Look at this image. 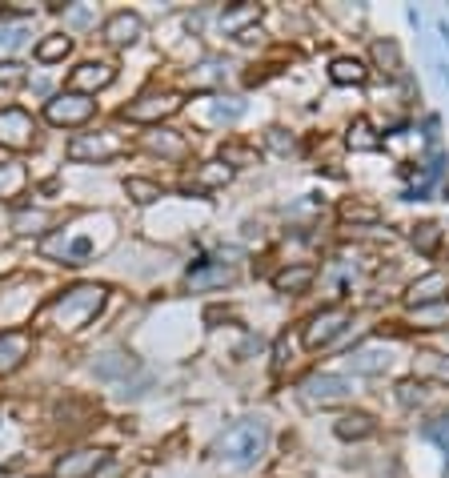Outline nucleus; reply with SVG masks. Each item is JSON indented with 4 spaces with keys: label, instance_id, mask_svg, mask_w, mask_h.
I'll list each match as a JSON object with an SVG mask.
<instances>
[{
    "label": "nucleus",
    "instance_id": "nucleus-33",
    "mask_svg": "<svg viewBox=\"0 0 449 478\" xmlns=\"http://www.w3.org/2000/svg\"><path fill=\"white\" fill-rule=\"evenodd\" d=\"M341 218H346V221H377V209H365V205L346 201V205H341Z\"/></svg>",
    "mask_w": 449,
    "mask_h": 478
},
{
    "label": "nucleus",
    "instance_id": "nucleus-15",
    "mask_svg": "<svg viewBox=\"0 0 449 478\" xmlns=\"http://www.w3.org/2000/svg\"><path fill=\"white\" fill-rule=\"evenodd\" d=\"M449 297V274H425V278H417L414 286H409V294H406V302L409 305H438V302H445Z\"/></svg>",
    "mask_w": 449,
    "mask_h": 478
},
{
    "label": "nucleus",
    "instance_id": "nucleus-36",
    "mask_svg": "<svg viewBox=\"0 0 449 478\" xmlns=\"http://www.w3.org/2000/svg\"><path fill=\"white\" fill-rule=\"evenodd\" d=\"M65 17H69V25H88V20H93V12L88 9H69V4H65Z\"/></svg>",
    "mask_w": 449,
    "mask_h": 478
},
{
    "label": "nucleus",
    "instance_id": "nucleus-37",
    "mask_svg": "<svg viewBox=\"0 0 449 478\" xmlns=\"http://www.w3.org/2000/svg\"><path fill=\"white\" fill-rule=\"evenodd\" d=\"M28 12H33L28 4H12V9H4V17H28Z\"/></svg>",
    "mask_w": 449,
    "mask_h": 478
},
{
    "label": "nucleus",
    "instance_id": "nucleus-20",
    "mask_svg": "<svg viewBox=\"0 0 449 478\" xmlns=\"http://www.w3.org/2000/svg\"><path fill=\"white\" fill-rule=\"evenodd\" d=\"M313 278H317L313 266H289V270H281L273 278V289L277 294H305V289L313 286Z\"/></svg>",
    "mask_w": 449,
    "mask_h": 478
},
{
    "label": "nucleus",
    "instance_id": "nucleus-26",
    "mask_svg": "<svg viewBox=\"0 0 449 478\" xmlns=\"http://www.w3.org/2000/svg\"><path fill=\"white\" fill-rule=\"evenodd\" d=\"M145 145L161 157H185V137H177L173 129H156L145 137Z\"/></svg>",
    "mask_w": 449,
    "mask_h": 478
},
{
    "label": "nucleus",
    "instance_id": "nucleus-16",
    "mask_svg": "<svg viewBox=\"0 0 449 478\" xmlns=\"http://www.w3.org/2000/svg\"><path fill=\"white\" fill-rule=\"evenodd\" d=\"M141 36H145V20L137 17V12H112L109 20H104V41L109 44H137Z\"/></svg>",
    "mask_w": 449,
    "mask_h": 478
},
{
    "label": "nucleus",
    "instance_id": "nucleus-11",
    "mask_svg": "<svg viewBox=\"0 0 449 478\" xmlns=\"http://www.w3.org/2000/svg\"><path fill=\"white\" fill-rule=\"evenodd\" d=\"M28 354H33V334H25V330H4L0 334V378L17 374Z\"/></svg>",
    "mask_w": 449,
    "mask_h": 478
},
{
    "label": "nucleus",
    "instance_id": "nucleus-27",
    "mask_svg": "<svg viewBox=\"0 0 449 478\" xmlns=\"http://www.w3.org/2000/svg\"><path fill=\"white\" fill-rule=\"evenodd\" d=\"M125 193H129L137 205H153V201L164 197L161 185H156V181H145V177H129V181H125Z\"/></svg>",
    "mask_w": 449,
    "mask_h": 478
},
{
    "label": "nucleus",
    "instance_id": "nucleus-34",
    "mask_svg": "<svg viewBox=\"0 0 449 478\" xmlns=\"http://www.w3.org/2000/svg\"><path fill=\"white\" fill-rule=\"evenodd\" d=\"M398 398H401V406H414V402H422L425 398V390H422V382H401L398 386Z\"/></svg>",
    "mask_w": 449,
    "mask_h": 478
},
{
    "label": "nucleus",
    "instance_id": "nucleus-14",
    "mask_svg": "<svg viewBox=\"0 0 449 478\" xmlns=\"http://www.w3.org/2000/svg\"><path fill=\"white\" fill-rule=\"evenodd\" d=\"M137 370H141V362L129 350H104L93 362V374L101 378V382H117V378H129V374H137Z\"/></svg>",
    "mask_w": 449,
    "mask_h": 478
},
{
    "label": "nucleus",
    "instance_id": "nucleus-31",
    "mask_svg": "<svg viewBox=\"0 0 449 478\" xmlns=\"http://www.w3.org/2000/svg\"><path fill=\"white\" fill-rule=\"evenodd\" d=\"M25 81H28V73L20 61H0V85L4 89H17V85H25Z\"/></svg>",
    "mask_w": 449,
    "mask_h": 478
},
{
    "label": "nucleus",
    "instance_id": "nucleus-24",
    "mask_svg": "<svg viewBox=\"0 0 449 478\" xmlns=\"http://www.w3.org/2000/svg\"><path fill=\"white\" fill-rule=\"evenodd\" d=\"M414 370H417V382H422V378H433V382L449 386V358L445 354H417Z\"/></svg>",
    "mask_w": 449,
    "mask_h": 478
},
{
    "label": "nucleus",
    "instance_id": "nucleus-3",
    "mask_svg": "<svg viewBox=\"0 0 449 478\" xmlns=\"http://www.w3.org/2000/svg\"><path fill=\"white\" fill-rule=\"evenodd\" d=\"M265 446H269L265 418H241V422H233V427L217 438L213 454L221 462H229V466H253V462L265 454Z\"/></svg>",
    "mask_w": 449,
    "mask_h": 478
},
{
    "label": "nucleus",
    "instance_id": "nucleus-2",
    "mask_svg": "<svg viewBox=\"0 0 449 478\" xmlns=\"http://www.w3.org/2000/svg\"><path fill=\"white\" fill-rule=\"evenodd\" d=\"M104 294H109V289L96 286V281L65 289V294H57L52 302H44L41 310H36V326H52V330L77 334L80 326H88L96 313L104 310Z\"/></svg>",
    "mask_w": 449,
    "mask_h": 478
},
{
    "label": "nucleus",
    "instance_id": "nucleus-7",
    "mask_svg": "<svg viewBox=\"0 0 449 478\" xmlns=\"http://www.w3.org/2000/svg\"><path fill=\"white\" fill-rule=\"evenodd\" d=\"M93 113H96V101L77 96V93H57L44 104V117L52 125H85V121H93Z\"/></svg>",
    "mask_w": 449,
    "mask_h": 478
},
{
    "label": "nucleus",
    "instance_id": "nucleus-30",
    "mask_svg": "<svg viewBox=\"0 0 449 478\" xmlns=\"http://www.w3.org/2000/svg\"><path fill=\"white\" fill-rule=\"evenodd\" d=\"M438 242H441V229L433 226V221H425V226L414 229V245H417L422 253H433V250H438Z\"/></svg>",
    "mask_w": 449,
    "mask_h": 478
},
{
    "label": "nucleus",
    "instance_id": "nucleus-8",
    "mask_svg": "<svg viewBox=\"0 0 449 478\" xmlns=\"http://www.w3.org/2000/svg\"><path fill=\"white\" fill-rule=\"evenodd\" d=\"M349 326V310H321L309 318V326H305V346L317 350V346H329V342H337L341 334H346Z\"/></svg>",
    "mask_w": 449,
    "mask_h": 478
},
{
    "label": "nucleus",
    "instance_id": "nucleus-28",
    "mask_svg": "<svg viewBox=\"0 0 449 478\" xmlns=\"http://www.w3.org/2000/svg\"><path fill=\"white\" fill-rule=\"evenodd\" d=\"M49 213H44V209H20L17 218H12V229H17V234H44V229H49Z\"/></svg>",
    "mask_w": 449,
    "mask_h": 478
},
{
    "label": "nucleus",
    "instance_id": "nucleus-5",
    "mask_svg": "<svg viewBox=\"0 0 449 478\" xmlns=\"http://www.w3.org/2000/svg\"><path fill=\"white\" fill-rule=\"evenodd\" d=\"M125 141L117 133H77L69 141V157L72 161H112V157L125 153Z\"/></svg>",
    "mask_w": 449,
    "mask_h": 478
},
{
    "label": "nucleus",
    "instance_id": "nucleus-6",
    "mask_svg": "<svg viewBox=\"0 0 449 478\" xmlns=\"http://www.w3.org/2000/svg\"><path fill=\"white\" fill-rule=\"evenodd\" d=\"M354 394V382L341 374H309L301 382V398L309 406H337V402H346Z\"/></svg>",
    "mask_w": 449,
    "mask_h": 478
},
{
    "label": "nucleus",
    "instance_id": "nucleus-22",
    "mask_svg": "<svg viewBox=\"0 0 449 478\" xmlns=\"http://www.w3.org/2000/svg\"><path fill=\"white\" fill-rule=\"evenodd\" d=\"M337 438H346V443H357V438H369L373 430H377V422H373L369 414H346L337 418Z\"/></svg>",
    "mask_w": 449,
    "mask_h": 478
},
{
    "label": "nucleus",
    "instance_id": "nucleus-18",
    "mask_svg": "<svg viewBox=\"0 0 449 478\" xmlns=\"http://www.w3.org/2000/svg\"><path fill=\"white\" fill-rule=\"evenodd\" d=\"M233 177V166L229 161H205V166L197 169V173L185 181V189H193V193H209V189H221L224 181Z\"/></svg>",
    "mask_w": 449,
    "mask_h": 478
},
{
    "label": "nucleus",
    "instance_id": "nucleus-23",
    "mask_svg": "<svg viewBox=\"0 0 449 478\" xmlns=\"http://www.w3.org/2000/svg\"><path fill=\"white\" fill-rule=\"evenodd\" d=\"M28 185V169L17 166V161H9V166H0V201H12L20 197Z\"/></svg>",
    "mask_w": 449,
    "mask_h": 478
},
{
    "label": "nucleus",
    "instance_id": "nucleus-25",
    "mask_svg": "<svg viewBox=\"0 0 449 478\" xmlns=\"http://www.w3.org/2000/svg\"><path fill=\"white\" fill-rule=\"evenodd\" d=\"M69 52H72V36H65V33H52V36H44V41L36 44V61L52 65V61H65Z\"/></svg>",
    "mask_w": 449,
    "mask_h": 478
},
{
    "label": "nucleus",
    "instance_id": "nucleus-32",
    "mask_svg": "<svg viewBox=\"0 0 449 478\" xmlns=\"http://www.w3.org/2000/svg\"><path fill=\"white\" fill-rule=\"evenodd\" d=\"M349 145L354 149H377V137H369V125L365 121H354V129H349Z\"/></svg>",
    "mask_w": 449,
    "mask_h": 478
},
{
    "label": "nucleus",
    "instance_id": "nucleus-10",
    "mask_svg": "<svg viewBox=\"0 0 449 478\" xmlns=\"http://www.w3.org/2000/svg\"><path fill=\"white\" fill-rule=\"evenodd\" d=\"M112 81H117V69H112L109 61H85V65H77V69L69 73V93L88 96V93L109 89Z\"/></svg>",
    "mask_w": 449,
    "mask_h": 478
},
{
    "label": "nucleus",
    "instance_id": "nucleus-19",
    "mask_svg": "<svg viewBox=\"0 0 449 478\" xmlns=\"http://www.w3.org/2000/svg\"><path fill=\"white\" fill-rule=\"evenodd\" d=\"M257 20H261L257 4H237V9H229L221 17V28L229 36H237V41H253V28H245V25H257Z\"/></svg>",
    "mask_w": 449,
    "mask_h": 478
},
{
    "label": "nucleus",
    "instance_id": "nucleus-13",
    "mask_svg": "<svg viewBox=\"0 0 449 478\" xmlns=\"http://www.w3.org/2000/svg\"><path fill=\"white\" fill-rule=\"evenodd\" d=\"M237 270L224 266V261H197L189 274H185V286L189 289H217V286H233Z\"/></svg>",
    "mask_w": 449,
    "mask_h": 478
},
{
    "label": "nucleus",
    "instance_id": "nucleus-38",
    "mask_svg": "<svg viewBox=\"0 0 449 478\" xmlns=\"http://www.w3.org/2000/svg\"><path fill=\"white\" fill-rule=\"evenodd\" d=\"M4 96H9V89H4V85H0V101H4Z\"/></svg>",
    "mask_w": 449,
    "mask_h": 478
},
{
    "label": "nucleus",
    "instance_id": "nucleus-12",
    "mask_svg": "<svg viewBox=\"0 0 449 478\" xmlns=\"http://www.w3.org/2000/svg\"><path fill=\"white\" fill-rule=\"evenodd\" d=\"M101 466H109V454L104 451H72L52 466V474L57 478H93Z\"/></svg>",
    "mask_w": 449,
    "mask_h": 478
},
{
    "label": "nucleus",
    "instance_id": "nucleus-21",
    "mask_svg": "<svg viewBox=\"0 0 449 478\" xmlns=\"http://www.w3.org/2000/svg\"><path fill=\"white\" fill-rule=\"evenodd\" d=\"M329 77H333V85H365V65L357 61V57H337L333 65H329Z\"/></svg>",
    "mask_w": 449,
    "mask_h": 478
},
{
    "label": "nucleus",
    "instance_id": "nucleus-29",
    "mask_svg": "<svg viewBox=\"0 0 449 478\" xmlns=\"http://www.w3.org/2000/svg\"><path fill=\"white\" fill-rule=\"evenodd\" d=\"M373 61H377L389 77H398V73H401V52H398V44H393V41H377V44H373Z\"/></svg>",
    "mask_w": 449,
    "mask_h": 478
},
{
    "label": "nucleus",
    "instance_id": "nucleus-35",
    "mask_svg": "<svg viewBox=\"0 0 449 478\" xmlns=\"http://www.w3.org/2000/svg\"><path fill=\"white\" fill-rule=\"evenodd\" d=\"M425 435H430L433 443H441V446H445V451H449V422H445V418H438V422H430V427H425Z\"/></svg>",
    "mask_w": 449,
    "mask_h": 478
},
{
    "label": "nucleus",
    "instance_id": "nucleus-17",
    "mask_svg": "<svg viewBox=\"0 0 449 478\" xmlns=\"http://www.w3.org/2000/svg\"><path fill=\"white\" fill-rule=\"evenodd\" d=\"M346 362H349L354 374H385L389 362H393V354H389L385 346H361V350H354Z\"/></svg>",
    "mask_w": 449,
    "mask_h": 478
},
{
    "label": "nucleus",
    "instance_id": "nucleus-1",
    "mask_svg": "<svg viewBox=\"0 0 449 478\" xmlns=\"http://www.w3.org/2000/svg\"><path fill=\"white\" fill-rule=\"evenodd\" d=\"M109 245H112V218L109 213H88L77 226L57 229V234L44 237L41 253L44 258L65 261V266H85V261H93L96 253H104Z\"/></svg>",
    "mask_w": 449,
    "mask_h": 478
},
{
    "label": "nucleus",
    "instance_id": "nucleus-4",
    "mask_svg": "<svg viewBox=\"0 0 449 478\" xmlns=\"http://www.w3.org/2000/svg\"><path fill=\"white\" fill-rule=\"evenodd\" d=\"M181 96L177 93H145V96H137L133 104H125V121H137V125H161V121H169V117H177L181 113Z\"/></svg>",
    "mask_w": 449,
    "mask_h": 478
},
{
    "label": "nucleus",
    "instance_id": "nucleus-9",
    "mask_svg": "<svg viewBox=\"0 0 449 478\" xmlns=\"http://www.w3.org/2000/svg\"><path fill=\"white\" fill-rule=\"evenodd\" d=\"M33 137H36V125L25 109H0V145L4 149H33Z\"/></svg>",
    "mask_w": 449,
    "mask_h": 478
}]
</instances>
